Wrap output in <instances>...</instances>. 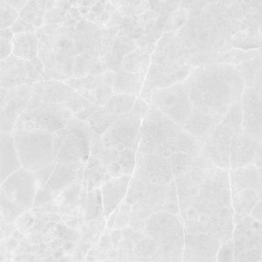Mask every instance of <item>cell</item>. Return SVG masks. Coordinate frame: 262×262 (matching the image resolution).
Returning a JSON list of instances; mask_svg holds the SVG:
<instances>
[{
    "instance_id": "41",
    "label": "cell",
    "mask_w": 262,
    "mask_h": 262,
    "mask_svg": "<svg viewBox=\"0 0 262 262\" xmlns=\"http://www.w3.org/2000/svg\"><path fill=\"white\" fill-rule=\"evenodd\" d=\"M217 261H235L234 242H233L232 238L221 244V247L219 249V252H217Z\"/></svg>"
},
{
    "instance_id": "34",
    "label": "cell",
    "mask_w": 262,
    "mask_h": 262,
    "mask_svg": "<svg viewBox=\"0 0 262 262\" xmlns=\"http://www.w3.org/2000/svg\"><path fill=\"white\" fill-rule=\"evenodd\" d=\"M194 158L184 152H177L170 156L169 159L174 178L193 171Z\"/></svg>"
},
{
    "instance_id": "27",
    "label": "cell",
    "mask_w": 262,
    "mask_h": 262,
    "mask_svg": "<svg viewBox=\"0 0 262 262\" xmlns=\"http://www.w3.org/2000/svg\"><path fill=\"white\" fill-rule=\"evenodd\" d=\"M151 64V54L145 48H137L124 57L122 69L132 74L148 71Z\"/></svg>"
},
{
    "instance_id": "8",
    "label": "cell",
    "mask_w": 262,
    "mask_h": 262,
    "mask_svg": "<svg viewBox=\"0 0 262 262\" xmlns=\"http://www.w3.org/2000/svg\"><path fill=\"white\" fill-rule=\"evenodd\" d=\"M191 69L192 67L190 65L151 63L139 97L151 104L153 90L165 89L184 82L190 75Z\"/></svg>"
},
{
    "instance_id": "7",
    "label": "cell",
    "mask_w": 262,
    "mask_h": 262,
    "mask_svg": "<svg viewBox=\"0 0 262 262\" xmlns=\"http://www.w3.org/2000/svg\"><path fill=\"white\" fill-rule=\"evenodd\" d=\"M38 187L33 172L24 167L16 170L1 184V195L23 212L32 210Z\"/></svg>"
},
{
    "instance_id": "52",
    "label": "cell",
    "mask_w": 262,
    "mask_h": 262,
    "mask_svg": "<svg viewBox=\"0 0 262 262\" xmlns=\"http://www.w3.org/2000/svg\"><path fill=\"white\" fill-rule=\"evenodd\" d=\"M253 89L258 93V95H259L262 101V76H257L255 78Z\"/></svg>"
},
{
    "instance_id": "23",
    "label": "cell",
    "mask_w": 262,
    "mask_h": 262,
    "mask_svg": "<svg viewBox=\"0 0 262 262\" xmlns=\"http://www.w3.org/2000/svg\"><path fill=\"white\" fill-rule=\"evenodd\" d=\"M111 179L112 176L107 171V167L97 157L90 154L84 170L83 187L88 191L101 188V185Z\"/></svg>"
},
{
    "instance_id": "12",
    "label": "cell",
    "mask_w": 262,
    "mask_h": 262,
    "mask_svg": "<svg viewBox=\"0 0 262 262\" xmlns=\"http://www.w3.org/2000/svg\"><path fill=\"white\" fill-rule=\"evenodd\" d=\"M132 176L151 185H169L175 179L170 159L157 153L137 152L136 168Z\"/></svg>"
},
{
    "instance_id": "54",
    "label": "cell",
    "mask_w": 262,
    "mask_h": 262,
    "mask_svg": "<svg viewBox=\"0 0 262 262\" xmlns=\"http://www.w3.org/2000/svg\"><path fill=\"white\" fill-rule=\"evenodd\" d=\"M258 179H259V200L262 199V168H258Z\"/></svg>"
},
{
    "instance_id": "13",
    "label": "cell",
    "mask_w": 262,
    "mask_h": 262,
    "mask_svg": "<svg viewBox=\"0 0 262 262\" xmlns=\"http://www.w3.org/2000/svg\"><path fill=\"white\" fill-rule=\"evenodd\" d=\"M237 133L221 122L202 140V152L213 164L223 170H231V143Z\"/></svg>"
},
{
    "instance_id": "22",
    "label": "cell",
    "mask_w": 262,
    "mask_h": 262,
    "mask_svg": "<svg viewBox=\"0 0 262 262\" xmlns=\"http://www.w3.org/2000/svg\"><path fill=\"white\" fill-rule=\"evenodd\" d=\"M147 72L132 74L121 69L116 72V79L114 82L113 90L115 94L140 96L143 90Z\"/></svg>"
},
{
    "instance_id": "21",
    "label": "cell",
    "mask_w": 262,
    "mask_h": 262,
    "mask_svg": "<svg viewBox=\"0 0 262 262\" xmlns=\"http://www.w3.org/2000/svg\"><path fill=\"white\" fill-rule=\"evenodd\" d=\"M21 167L13 136L9 132H1V184Z\"/></svg>"
},
{
    "instance_id": "6",
    "label": "cell",
    "mask_w": 262,
    "mask_h": 262,
    "mask_svg": "<svg viewBox=\"0 0 262 262\" xmlns=\"http://www.w3.org/2000/svg\"><path fill=\"white\" fill-rule=\"evenodd\" d=\"M151 103L182 128L193 111L191 99L183 82L153 90Z\"/></svg>"
},
{
    "instance_id": "30",
    "label": "cell",
    "mask_w": 262,
    "mask_h": 262,
    "mask_svg": "<svg viewBox=\"0 0 262 262\" xmlns=\"http://www.w3.org/2000/svg\"><path fill=\"white\" fill-rule=\"evenodd\" d=\"M262 67V54L239 63L236 69L242 75L246 88H253L257 74Z\"/></svg>"
},
{
    "instance_id": "46",
    "label": "cell",
    "mask_w": 262,
    "mask_h": 262,
    "mask_svg": "<svg viewBox=\"0 0 262 262\" xmlns=\"http://www.w3.org/2000/svg\"><path fill=\"white\" fill-rule=\"evenodd\" d=\"M26 69H27V78L31 81H33L34 83L45 81L43 75L28 60H26Z\"/></svg>"
},
{
    "instance_id": "36",
    "label": "cell",
    "mask_w": 262,
    "mask_h": 262,
    "mask_svg": "<svg viewBox=\"0 0 262 262\" xmlns=\"http://www.w3.org/2000/svg\"><path fill=\"white\" fill-rule=\"evenodd\" d=\"M75 91L89 90L94 91L99 85L98 78L95 75H86L85 77L69 78L63 81Z\"/></svg>"
},
{
    "instance_id": "40",
    "label": "cell",
    "mask_w": 262,
    "mask_h": 262,
    "mask_svg": "<svg viewBox=\"0 0 262 262\" xmlns=\"http://www.w3.org/2000/svg\"><path fill=\"white\" fill-rule=\"evenodd\" d=\"M14 35L11 28L1 30V60H6L12 54V39Z\"/></svg>"
},
{
    "instance_id": "28",
    "label": "cell",
    "mask_w": 262,
    "mask_h": 262,
    "mask_svg": "<svg viewBox=\"0 0 262 262\" xmlns=\"http://www.w3.org/2000/svg\"><path fill=\"white\" fill-rule=\"evenodd\" d=\"M101 217H105L101 188H95L86 193L84 223Z\"/></svg>"
},
{
    "instance_id": "15",
    "label": "cell",
    "mask_w": 262,
    "mask_h": 262,
    "mask_svg": "<svg viewBox=\"0 0 262 262\" xmlns=\"http://www.w3.org/2000/svg\"><path fill=\"white\" fill-rule=\"evenodd\" d=\"M221 244L205 233H185L183 261H217Z\"/></svg>"
},
{
    "instance_id": "20",
    "label": "cell",
    "mask_w": 262,
    "mask_h": 262,
    "mask_svg": "<svg viewBox=\"0 0 262 262\" xmlns=\"http://www.w3.org/2000/svg\"><path fill=\"white\" fill-rule=\"evenodd\" d=\"M222 118L223 117L221 116L203 113L193 107L191 116H189L183 128L191 136L202 141L221 123Z\"/></svg>"
},
{
    "instance_id": "9",
    "label": "cell",
    "mask_w": 262,
    "mask_h": 262,
    "mask_svg": "<svg viewBox=\"0 0 262 262\" xmlns=\"http://www.w3.org/2000/svg\"><path fill=\"white\" fill-rule=\"evenodd\" d=\"M143 120L130 116H121L101 136L104 148L122 152L128 148H137L140 141Z\"/></svg>"
},
{
    "instance_id": "32",
    "label": "cell",
    "mask_w": 262,
    "mask_h": 262,
    "mask_svg": "<svg viewBox=\"0 0 262 262\" xmlns=\"http://www.w3.org/2000/svg\"><path fill=\"white\" fill-rule=\"evenodd\" d=\"M159 246L155 239L145 235L136 242L133 251V260H150L158 252Z\"/></svg>"
},
{
    "instance_id": "35",
    "label": "cell",
    "mask_w": 262,
    "mask_h": 262,
    "mask_svg": "<svg viewBox=\"0 0 262 262\" xmlns=\"http://www.w3.org/2000/svg\"><path fill=\"white\" fill-rule=\"evenodd\" d=\"M221 122L235 132L242 130V101L230 107L229 111L223 116Z\"/></svg>"
},
{
    "instance_id": "19",
    "label": "cell",
    "mask_w": 262,
    "mask_h": 262,
    "mask_svg": "<svg viewBox=\"0 0 262 262\" xmlns=\"http://www.w3.org/2000/svg\"><path fill=\"white\" fill-rule=\"evenodd\" d=\"M84 164L66 165L56 164L54 172L44 188L51 191L54 198L79 180H83Z\"/></svg>"
},
{
    "instance_id": "17",
    "label": "cell",
    "mask_w": 262,
    "mask_h": 262,
    "mask_svg": "<svg viewBox=\"0 0 262 262\" xmlns=\"http://www.w3.org/2000/svg\"><path fill=\"white\" fill-rule=\"evenodd\" d=\"M132 176L121 175L107 180L101 186L106 220L123 202L128 192Z\"/></svg>"
},
{
    "instance_id": "1",
    "label": "cell",
    "mask_w": 262,
    "mask_h": 262,
    "mask_svg": "<svg viewBox=\"0 0 262 262\" xmlns=\"http://www.w3.org/2000/svg\"><path fill=\"white\" fill-rule=\"evenodd\" d=\"M179 217L186 233H205L221 243L232 238L234 210L229 170H193L175 179Z\"/></svg>"
},
{
    "instance_id": "5",
    "label": "cell",
    "mask_w": 262,
    "mask_h": 262,
    "mask_svg": "<svg viewBox=\"0 0 262 262\" xmlns=\"http://www.w3.org/2000/svg\"><path fill=\"white\" fill-rule=\"evenodd\" d=\"M90 128L86 122L75 119L61 130L62 145L57 156L56 164H84L90 156Z\"/></svg>"
},
{
    "instance_id": "38",
    "label": "cell",
    "mask_w": 262,
    "mask_h": 262,
    "mask_svg": "<svg viewBox=\"0 0 262 262\" xmlns=\"http://www.w3.org/2000/svg\"><path fill=\"white\" fill-rule=\"evenodd\" d=\"M1 30L11 28L19 18V13L12 7L8 1L2 0L1 2Z\"/></svg>"
},
{
    "instance_id": "33",
    "label": "cell",
    "mask_w": 262,
    "mask_h": 262,
    "mask_svg": "<svg viewBox=\"0 0 262 262\" xmlns=\"http://www.w3.org/2000/svg\"><path fill=\"white\" fill-rule=\"evenodd\" d=\"M150 185L151 184L137 179V177L132 176L129 186H128V192L123 201L132 206L135 203L143 200L148 193Z\"/></svg>"
},
{
    "instance_id": "49",
    "label": "cell",
    "mask_w": 262,
    "mask_h": 262,
    "mask_svg": "<svg viewBox=\"0 0 262 262\" xmlns=\"http://www.w3.org/2000/svg\"><path fill=\"white\" fill-rule=\"evenodd\" d=\"M251 216L256 221H262V199H260L253 207Z\"/></svg>"
},
{
    "instance_id": "4",
    "label": "cell",
    "mask_w": 262,
    "mask_h": 262,
    "mask_svg": "<svg viewBox=\"0 0 262 262\" xmlns=\"http://www.w3.org/2000/svg\"><path fill=\"white\" fill-rule=\"evenodd\" d=\"M144 232L159 246L150 260L181 261L185 246V231L178 214L156 212L145 221Z\"/></svg>"
},
{
    "instance_id": "51",
    "label": "cell",
    "mask_w": 262,
    "mask_h": 262,
    "mask_svg": "<svg viewBox=\"0 0 262 262\" xmlns=\"http://www.w3.org/2000/svg\"><path fill=\"white\" fill-rule=\"evenodd\" d=\"M8 3L19 13L23 10L25 6L27 5V1H13V0H11V1H8Z\"/></svg>"
},
{
    "instance_id": "29",
    "label": "cell",
    "mask_w": 262,
    "mask_h": 262,
    "mask_svg": "<svg viewBox=\"0 0 262 262\" xmlns=\"http://www.w3.org/2000/svg\"><path fill=\"white\" fill-rule=\"evenodd\" d=\"M46 6L47 1H27V5L19 12V18L39 29L45 25Z\"/></svg>"
},
{
    "instance_id": "18",
    "label": "cell",
    "mask_w": 262,
    "mask_h": 262,
    "mask_svg": "<svg viewBox=\"0 0 262 262\" xmlns=\"http://www.w3.org/2000/svg\"><path fill=\"white\" fill-rule=\"evenodd\" d=\"M33 81L27 78L26 60L11 54L1 60V88L12 90L22 85H32Z\"/></svg>"
},
{
    "instance_id": "50",
    "label": "cell",
    "mask_w": 262,
    "mask_h": 262,
    "mask_svg": "<svg viewBox=\"0 0 262 262\" xmlns=\"http://www.w3.org/2000/svg\"><path fill=\"white\" fill-rule=\"evenodd\" d=\"M116 216H117V208L111 213V216L107 219V228L110 230L115 229Z\"/></svg>"
},
{
    "instance_id": "31",
    "label": "cell",
    "mask_w": 262,
    "mask_h": 262,
    "mask_svg": "<svg viewBox=\"0 0 262 262\" xmlns=\"http://www.w3.org/2000/svg\"><path fill=\"white\" fill-rule=\"evenodd\" d=\"M137 96L114 94L105 107L111 114L117 116H125L130 112Z\"/></svg>"
},
{
    "instance_id": "39",
    "label": "cell",
    "mask_w": 262,
    "mask_h": 262,
    "mask_svg": "<svg viewBox=\"0 0 262 262\" xmlns=\"http://www.w3.org/2000/svg\"><path fill=\"white\" fill-rule=\"evenodd\" d=\"M93 95L96 98V106H105L107 105L108 101L111 100V97L113 96L114 90L113 86L110 85H105V84H99L96 86V90L92 91Z\"/></svg>"
},
{
    "instance_id": "26",
    "label": "cell",
    "mask_w": 262,
    "mask_h": 262,
    "mask_svg": "<svg viewBox=\"0 0 262 262\" xmlns=\"http://www.w3.org/2000/svg\"><path fill=\"white\" fill-rule=\"evenodd\" d=\"M39 39L35 33L15 34L12 39V54L30 61L39 56Z\"/></svg>"
},
{
    "instance_id": "47",
    "label": "cell",
    "mask_w": 262,
    "mask_h": 262,
    "mask_svg": "<svg viewBox=\"0 0 262 262\" xmlns=\"http://www.w3.org/2000/svg\"><path fill=\"white\" fill-rule=\"evenodd\" d=\"M61 221L65 224L67 227H69V229L80 230L81 226L83 225L80 221V219L77 216H74V215H62V221Z\"/></svg>"
},
{
    "instance_id": "3",
    "label": "cell",
    "mask_w": 262,
    "mask_h": 262,
    "mask_svg": "<svg viewBox=\"0 0 262 262\" xmlns=\"http://www.w3.org/2000/svg\"><path fill=\"white\" fill-rule=\"evenodd\" d=\"M21 165L32 172L56 162L63 135L60 132L36 129V130L12 131Z\"/></svg>"
},
{
    "instance_id": "43",
    "label": "cell",
    "mask_w": 262,
    "mask_h": 262,
    "mask_svg": "<svg viewBox=\"0 0 262 262\" xmlns=\"http://www.w3.org/2000/svg\"><path fill=\"white\" fill-rule=\"evenodd\" d=\"M35 223V217L29 212H25L23 214L20 215L18 221H16L17 228L20 230L21 232L26 233H29Z\"/></svg>"
},
{
    "instance_id": "14",
    "label": "cell",
    "mask_w": 262,
    "mask_h": 262,
    "mask_svg": "<svg viewBox=\"0 0 262 262\" xmlns=\"http://www.w3.org/2000/svg\"><path fill=\"white\" fill-rule=\"evenodd\" d=\"M242 129L262 143V101L253 88H246L242 97Z\"/></svg>"
},
{
    "instance_id": "10",
    "label": "cell",
    "mask_w": 262,
    "mask_h": 262,
    "mask_svg": "<svg viewBox=\"0 0 262 262\" xmlns=\"http://www.w3.org/2000/svg\"><path fill=\"white\" fill-rule=\"evenodd\" d=\"M184 128L164 116L154 104H149V111L142 122L140 141L152 147L162 146L167 141L178 137Z\"/></svg>"
},
{
    "instance_id": "48",
    "label": "cell",
    "mask_w": 262,
    "mask_h": 262,
    "mask_svg": "<svg viewBox=\"0 0 262 262\" xmlns=\"http://www.w3.org/2000/svg\"><path fill=\"white\" fill-rule=\"evenodd\" d=\"M4 241H5L4 245H5V247H6V252L14 253L17 250L18 243H19V241H18L17 238H13L12 236H10L9 238H6Z\"/></svg>"
},
{
    "instance_id": "2",
    "label": "cell",
    "mask_w": 262,
    "mask_h": 262,
    "mask_svg": "<svg viewBox=\"0 0 262 262\" xmlns=\"http://www.w3.org/2000/svg\"><path fill=\"white\" fill-rule=\"evenodd\" d=\"M183 83L194 108L221 117L242 101L246 89L238 69L228 63L192 68Z\"/></svg>"
},
{
    "instance_id": "24",
    "label": "cell",
    "mask_w": 262,
    "mask_h": 262,
    "mask_svg": "<svg viewBox=\"0 0 262 262\" xmlns=\"http://www.w3.org/2000/svg\"><path fill=\"white\" fill-rule=\"evenodd\" d=\"M259 200V191L253 188H247L232 193V204L234 210V223L250 216L253 207Z\"/></svg>"
},
{
    "instance_id": "44",
    "label": "cell",
    "mask_w": 262,
    "mask_h": 262,
    "mask_svg": "<svg viewBox=\"0 0 262 262\" xmlns=\"http://www.w3.org/2000/svg\"><path fill=\"white\" fill-rule=\"evenodd\" d=\"M149 108V104L146 101H144L141 97H137V100L135 101L134 105H133V107L131 108L130 112L128 114L130 116L143 120L144 117L146 116Z\"/></svg>"
},
{
    "instance_id": "37",
    "label": "cell",
    "mask_w": 262,
    "mask_h": 262,
    "mask_svg": "<svg viewBox=\"0 0 262 262\" xmlns=\"http://www.w3.org/2000/svg\"><path fill=\"white\" fill-rule=\"evenodd\" d=\"M25 212L21 211L15 205L6 199V196L1 195V221L8 223H16L20 215Z\"/></svg>"
},
{
    "instance_id": "53",
    "label": "cell",
    "mask_w": 262,
    "mask_h": 262,
    "mask_svg": "<svg viewBox=\"0 0 262 262\" xmlns=\"http://www.w3.org/2000/svg\"><path fill=\"white\" fill-rule=\"evenodd\" d=\"M253 164L257 168H262V143L259 144V149L257 150L256 157Z\"/></svg>"
},
{
    "instance_id": "16",
    "label": "cell",
    "mask_w": 262,
    "mask_h": 262,
    "mask_svg": "<svg viewBox=\"0 0 262 262\" xmlns=\"http://www.w3.org/2000/svg\"><path fill=\"white\" fill-rule=\"evenodd\" d=\"M259 144L243 129L233 135L231 143V170L253 164Z\"/></svg>"
},
{
    "instance_id": "45",
    "label": "cell",
    "mask_w": 262,
    "mask_h": 262,
    "mask_svg": "<svg viewBox=\"0 0 262 262\" xmlns=\"http://www.w3.org/2000/svg\"><path fill=\"white\" fill-rule=\"evenodd\" d=\"M12 32L14 34H19L23 33H35L38 30V28L33 27V25L28 23L27 21L23 20L22 18H18V20L16 21L11 27Z\"/></svg>"
},
{
    "instance_id": "25",
    "label": "cell",
    "mask_w": 262,
    "mask_h": 262,
    "mask_svg": "<svg viewBox=\"0 0 262 262\" xmlns=\"http://www.w3.org/2000/svg\"><path fill=\"white\" fill-rule=\"evenodd\" d=\"M229 180L232 193L247 188H253L259 191L258 168L254 164L230 170Z\"/></svg>"
},
{
    "instance_id": "42",
    "label": "cell",
    "mask_w": 262,
    "mask_h": 262,
    "mask_svg": "<svg viewBox=\"0 0 262 262\" xmlns=\"http://www.w3.org/2000/svg\"><path fill=\"white\" fill-rule=\"evenodd\" d=\"M55 166H56V162H54L53 164H49L48 166L42 168L40 170L33 172L36 185H37L38 189L43 188L47 185V183H48V180L50 179V177L52 176V174L54 172Z\"/></svg>"
},
{
    "instance_id": "11",
    "label": "cell",
    "mask_w": 262,
    "mask_h": 262,
    "mask_svg": "<svg viewBox=\"0 0 262 262\" xmlns=\"http://www.w3.org/2000/svg\"><path fill=\"white\" fill-rule=\"evenodd\" d=\"M33 85L12 90L1 88V132L12 133L18 117L26 112L33 96Z\"/></svg>"
}]
</instances>
